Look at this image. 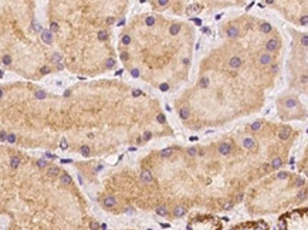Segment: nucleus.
I'll use <instances>...</instances> for the list:
<instances>
[{"label":"nucleus","instance_id":"8","mask_svg":"<svg viewBox=\"0 0 308 230\" xmlns=\"http://www.w3.org/2000/svg\"><path fill=\"white\" fill-rule=\"evenodd\" d=\"M290 134H291V131L288 129V128H283V129L278 131V138L283 141H287L288 138H290Z\"/></svg>","mask_w":308,"mask_h":230},{"label":"nucleus","instance_id":"15","mask_svg":"<svg viewBox=\"0 0 308 230\" xmlns=\"http://www.w3.org/2000/svg\"><path fill=\"white\" fill-rule=\"evenodd\" d=\"M10 165H11V169H17L20 166V158L19 156H13L11 158V160H10Z\"/></svg>","mask_w":308,"mask_h":230},{"label":"nucleus","instance_id":"10","mask_svg":"<svg viewBox=\"0 0 308 230\" xmlns=\"http://www.w3.org/2000/svg\"><path fill=\"white\" fill-rule=\"evenodd\" d=\"M102 203H104V206H107V207H112V206L117 205V200H115V197H112V196H107V197L102 200Z\"/></svg>","mask_w":308,"mask_h":230},{"label":"nucleus","instance_id":"9","mask_svg":"<svg viewBox=\"0 0 308 230\" xmlns=\"http://www.w3.org/2000/svg\"><path fill=\"white\" fill-rule=\"evenodd\" d=\"M243 145L246 149H251V148H254L256 146V141L253 139V138H244L243 139Z\"/></svg>","mask_w":308,"mask_h":230},{"label":"nucleus","instance_id":"11","mask_svg":"<svg viewBox=\"0 0 308 230\" xmlns=\"http://www.w3.org/2000/svg\"><path fill=\"white\" fill-rule=\"evenodd\" d=\"M229 64H230L232 68H238V67L241 65V60H240L238 57H232L230 61H229Z\"/></svg>","mask_w":308,"mask_h":230},{"label":"nucleus","instance_id":"1","mask_svg":"<svg viewBox=\"0 0 308 230\" xmlns=\"http://www.w3.org/2000/svg\"><path fill=\"white\" fill-rule=\"evenodd\" d=\"M307 213L308 209H295L291 210L278 219V229L280 230H307Z\"/></svg>","mask_w":308,"mask_h":230},{"label":"nucleus","instance_id":"35","mask_svg":"<svg viewBox=\"0 0 308 230\" xmlns=\"http://www.w3.org/2000/svg\"><path fill=\"white\" fill-rule=\"evenodd\" d=\"M168 2H169V0H159V5H160V6H166V5H168Z\"/></svg>","mask_w":308,"mask_h":230},{"label":"nucleus","instance_id":"7","mask_svg":"<svg viewBox=\"0 0 308 230\" xmlns=\"http://www.w3.org/2000/svg\"><path fill=\"white\" fill-rule=\"evenodd\" d=\"M277 47H278V41H277V39H271V40H268V41H267V44H266V48H267L268 51H274V50H277Z\"/></svg>","mask_w":308,"mask_h":230},{"label":"nucleus","instance_id":"27","mask_svg":"<svg viewBox=\"0 0 308 230\" xmlns=\"http://www.w3.org/2000/svg\"><path fill=\"white\" fill-rule=\"evenodd\" d=\"M277 178L278 179H287L288 178V172H280L277 175Z\"/></svg>","mask_w":308,"mask_h":230},{"label":"nucleus","instance_id":"30","mask_svg":"<svg viewBox=\"0 0 308 230\" xmlns=\"http://www.w3.org/2000/svg\"><path fill=\"white\" fill-rule=\"evenodd\" d=\"M232 206H233V203H232V202H224V203H223V209L229 210V209H232Z\"/></svg>","mask_w":308,"mask_h":230},{"label":"nucleus","instance_id":"5","mask_svg":"<svg viewBox=\"0 0 308 230\" xmlns=\"http://www.w3.org/2000/svg\"><path fill=\"white\" fill-rule=\"evenodd\" d=\"M141 180L144 182V183H152V180H154V176H152V173H151V170H142L141 172Z\"/></svg>","mask_w":308,"mask_h":230},{"label":"nucleus","instance_id":"17","mask_svg":"<svg viewBox=\"0 0 308 230\" xmlns=\"http://www.w3.org/2000/svg\"><path fill=\"white\" fill-rule=\"evenodd\" d=\"M297 104H298L297 100H294V98H287V100L284 101V105H285L287 108H294Z\"/></svg>","mask_w":308,"mask_h":230},{"label":"nucleus","instance_id":"26","mask_svg":"<svg viewBox=\"0 0 308 230\" xmlns=\"http://www.w3.org/2000/svg\"><path fill=\"white\" fill-rule=\"evenodd\" d=\"M179 29H180V26L179 24H173L172 26V29H170V33H172V34H176V33L179 31Z\"/></svg>","mask_w":308,"mask_h":230},{"label":"nucleus","instance_id":"33","mask_svg":"<svg viewBox=\"0 0 308 230\" xmlns=\"http://www.w3.org/2000/svg\"><path fill=\"white\" fill-rule=\"evenodd\" d=\"M304 185H305V182H304L303 179H298L297 180V186H304Z\"/></svg>","mask_w":308,"mask_h":230},{"label":"nucleus","instance_id":"32","mask_svg":"<svg viewBox=\"0 0 308 230\" xmlns=\"http://www.w3.org/2000/svg\"><path fill=\"white\" fill-rule=\"evenodd\" d=\"M89 227H91V230H97L98 229V225H97L95 222H91V223H89Z\"/></svg>","mask_w":308,"mask_h":230},{"label":"nucleus","instance_id":"28","mask_svg":"<svg viewBox=\"0 0 308 230\" xmlns=\"http://www.w3.org/2000/svg\"><path fill=\"white\" fill-rule=\"evenodd\" d=\"M37 166H39V168H45V166H47V162H45L44 159H40L39 162H37Z\"/></svg>","mask_w":308,"mask_h":230},{"label":"nucleus","instance_id":"2","mask_svg":"<svg viewBox=\"0 0 308 230\" xmlns=\"http://www.w3.org/2000/svg\"><path fill=\"white\" fill-rule=\"evenodd\" d=\"M223 225L216 216H194L186 225V230H222Z\"/></svg>","mask_w":308,"mask_h":230},{"label":"nucleus","instance_id":"12","mask_svg":"<svg viewBox=\"0 0 308 230\" xmlns=\"http://www.w3.org/2000/svg\"><path fill=\"white\" fill-rule=\"evenodd\" d=\"M271 61H273V57H271V55H270V54H263V55H261V57H260V63H261V64H263V65H267V64H270Z\"/></svg>","mask_w":308,"mask_h":230},{"label":"nucleus","instance_id":"31","mask_svg":"<svg viewBox=\"0 0 308 230\" xmlns=\"http://www.w3.org/2000/svg\"><path fill=\"white\" fill-rule=\"evenodd\" d=\"M188 154H189L190 156H194V155H196V149H194V148H189V149H188Z\"/></svg>","mask_w":308,"mask_h":230},{"label":"nucleus","instance_id":"20","mask_svg":"<svg viewBox=\"0 0 308 230\" xmlns=\"http://www.w3.org/2000/svg\"><path fill=\"white\" fill-rule=\"evenodd\" d=\"M281 165H283V160L280 159V158H274L273 163H271V168H273V169H278Z\"/></svg>","mask_w":308,"mask_h":230},{"label":"nucleus","instance_id":"38","mask_svg":"<svg viewBox=\"0 0 308 230\" xmlns=\"http://www.w3.org/2000/svg\"><path fill=\"white\" fill-rule=\"evenodd\" d=\"M267 3H273V0H267Z\"/></svg>","mask_w":308,"mask_h":230},{"label":"nucleus","instance_id":"29","mask_svg":"<svg viewBox=\"0 0 308 230\" xmlns=\"http://www.w3.org/2000/svg\"><path fill=\"white\" fill-rule=\"evenodd\" d=\"M305 197H307V190L304 189L303 192H300V193H298V199H305Z\"/></svg>","mask_w":308,"mask_h":230},{"label":"nucleus","instance_id":"6","mask_svg":"<svg viewBox=\"0 0 308 230\" xmlns=\"http://www.w3.org/2000/svg\"><path fill=\"white\" fill-rule=\"evenodd\" d=\"M186 213H188V209H186L185 206H175V209H173L175 217H183Z\"/></svg>","mask_w":308,"mask_h":230},{"label":"nucleus","instance_id":"14","mask_svg":"<svg viewBox=\"0 0 308 230\" xmlns=\"http://www.w3.org/2000/svg\"><path fill=\"white\" fill-rule=\"evenodd\" d=\"M156 213H158L159 216H168V209H166V206L165 205H160V206H158L156 207Z\"/></svg>","mask_w":308,"mask_h":230},{"label":"nucleus","instance_id":"37","mask_svg":"<svg viewBox=\"0 0 308 230\" xmlns=\"http://www.w3.org/2000/svg\"><path fill=\"white\" fill-rule=\"evenodd\" d=\"M145 136H146V139H149V138H151V132H146V134H145Z\"/></svg>","mask_w":308,"mask_h":230},{"label":"nucleus","instance_id":"13","mask_svg":"<svg viewBox=\"0 0 308 230\" xmlns=\"http://www.w3.org/2000/svg\"><path fill=\"white\" fill-rule=\"evenodd\" d=\"M179 115H180L182 120H188L189 118V108L188 107H182V108L179 110Z\"/></svg>","mask_w":308,"mask_h":230},{"label":"nucleus","instance_id":"34","mask_svg":"<svg viewBox=\"0 0 308 230\" xmlns=\"http://www.w3.org/2000/svg\"><path fill=\"white\" fill-rule=\"evenodd\" d=\"M301 23H303V26H307V16H303V19H301Z\"/></svg>","mask_w":308,"mask_h":230},{"label":"nucleus","instance_id":"16","mask_svg":"<svg viewBox=\"0 0 308 230\" xmlns=\"http://www.w3.org/2000/svg\"><path fill=\"white\" fill-rule=\"evenodd\" d=\"M60 180H61V183H64V185H71V183H73V179H71V176L67 175V173L61 175Z\"/></svg>","mask_w":308,"mask_h":230},{"label":"nucleus","instance_id":"21","mask_svg":"<svg viewBox=\"0 0 308 230\" xmlns=\"http://www.w3.org/2000/svg\"><path fill=\"white\" fill-rule=\"evenodd\" d=\"M172 152H173V151L170 149V148H168V149H163L162 152H160V156H162V158H169V156L172 155Z\"/></svg>","mask_w":308,"mask_h":230},{"label":"nucleus","instance_id":"18","mask_svg":"<svg viewBox=\"0 0 308 230\" xmlns=\"http://www.w3.org/2000/svg\"><path fill=\"white\" fill-rule=\"evenodd\" d=\"M227 36L229 37H237L238 36V29L237 27H229L227 29Z\"/></svg>","mask_w":308,"mask_h":230},{"label":"nucleus","instance_id":"36","mask_svg":"<svg viewBox=\"0 0 308 230\" xmlns=\"http://www.w3.org/2000/svg\"><path fill=\"white\" fill-rule=\"evenodd\" d=\"M303 45H304V47L307 45V34H304V36H303Z\"/></svg>","mask_w":308,"mask_h":230},{"label":"nucleus","instance_id":"22","mask_svg":"<svg viewBox=\"0 0 308 230\" xmlns=\"http://www.w3.org/2000/svg\"><path fill=\"white\" fill-rule=\"evenodd\" d=\"M261 125H263V122H261V121H256V122H253V124H251V129H253V131H258L260 128H261Z\"/></svg>","mask_w":308,"mask_h":230},{"label":"nucleus","instance_id":"4","mask_svg":"<svg viewBox=\"0 0 308 230\" xmlns=\"http://www.w3.org/2000/svg\"><path fill=\"white\" fill-rule=\"evenodd\" d=\"M232 149H233V146H232L230 142H222V144L219 145V152H220L222 155H229V154L232 152Z\"/></svg>","mask_w":308,"mask_h":230},{"label":"nucleus","instance_id":"24","mask_svg":"<svg viewBox=\"0 0 308 230\" xmlns=\"http://www.w3.org/2000/svg\"><path fill=\"white\" fill-rule=\"evenodd\" d=\"M199 85H200L202 88H206V87L209 85V78H207V77L202 78V80H200V82H199Z\"/></svg>","mask_w":308,"mask_h":230},{"label":"nucleus","instance_id":"23","mask_svg":"<svg viewBox=\"0 0 308 230\" xmlns=\"http://www.w3.org/2000/svg\"><path fill=\"white\" fill-rule=\"evenodd\" d=\"M261 31H263V33H270V31H271V26L268 24V23H263V24H261Z\"/></svg>","mask_w":308,"mask_h":230},{"label":"nucleus","instance_id":"19","mask_svg":"<svg viewBox=\"0 0 308 230\" xmlns=\"http://www.w3.org/2000/svg\"><path fill=\"white\" fill-rule=\"evenodd\" d=\"M200 10H202V6L198 5V3H196V5H190L188 9H186V11H189V13H193V11H200Z\"/></svg>","mask_w":308,"mask_h":230},{"label":"nucleus","instance_id":"25","mask_svg":"<svg viewBox=\"0 0 308 230\" xmlns=\"http://www.w3.org/2000/svg\"><path fill=\"white\" fill-rule=\"evenodd\" d=\"M81 154L84 156H88L89 155V148L88 146H81Z\"/></svg>","mask_w":308,"mask_h":230},{"label":"nucleus","instance_id":"3","mask_svg":"<svg viewBox=\"0 0 308 230\" xmlns=\"http://www.w3.org/2000/svg\"><path fill=\"white\" fill-rule=\"evenodd\" d=\"M230 230H270V227L264 220H258V222H246L234 226Z\"/></svg>","mask_w":308,"mask_h":230}]
</instances>
